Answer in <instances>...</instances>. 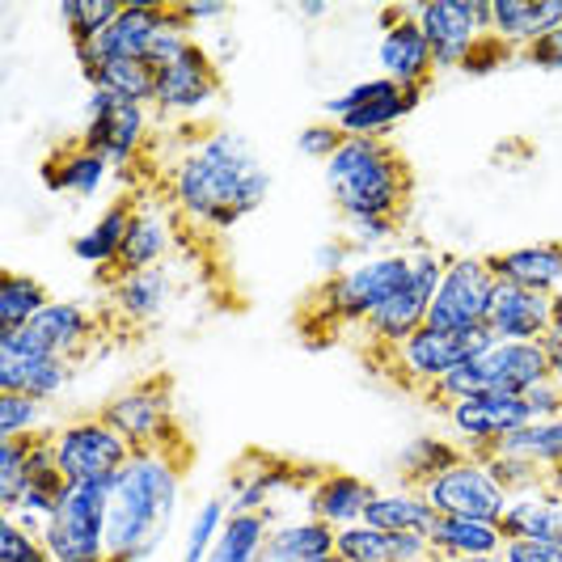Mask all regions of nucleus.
Instances as JSON below:
<instances>
[{"label":"nucleus","mask_w":562,"mask_h":562,"mask_svg":"<svg viewBox=\"0 0 562 562\" xmlns=\"http://www.w3.org/2000/svg\"><path fill=\"white\" fill-rule=\"evenodd\" d=\"M173 207L199 228L228 233L258 212L271 195V173L258 166L254 148L237 132H212L169 173Z\"/></svg>","instance_id":"nucleus-1"},{"label":"nucleus","mask_w":562,"mask_h":562,"mask_svg":"<svg viewBox=\"0 0 562 562\" xmlns=\"http://www.w3.org/2000/svg\"><path fill=\"white\" fill-rule=\"evenodd\" d=\"M182 452L140 449L111 482L106 562H144L166 541L182 504Z\"/></svg>","instance_id":"nucleus-2"},{"label":"nucleus","mask_w":562,"mask_h":562,"mask_svg":"<svg viewBox=\"0 0 562 562\" xmlns=\"http://www.w3.org/2000/svg\"><path fill=\"white\" fill-rule=\"evenodd\" d=\"M326 191L342 221H397L411 173L390 140H342L326 161Z\"/></svg>","instance_id":"nucleus-3"},{"label":"nucleus","mask_w":562,"mask_h":562,"mask_svg":"<svg viewBox=\"0 0 562 562\" xmlns=\"http://www.w3.org/2000/svg\"><path fill=\"white\" fill-rule=\"evenodd\" d=\"M415 258L411 254H372L356 258L342 276L322 283L317 292V313H326L330 326H364L372 313L394 296L402 283L411 280Z\"/></svg>","instance_id":"nucleus-4"},{"label":"nucleus","mask_w":562,"mask_h":562,"mask_svg":"<svg viewBox=\"0 0 562 562\" xmlns=\"http://www.w3.org/2000/svg\"><path fill=\"white\" fill-rule=\"evenodd\" d=\"M111 482H68L59 512L43 525V546L52 562H106V516H111Z\"/></svg>","instance_id":"nucleus-5"},{"label":"nucleus","mask_w":562,"mask_h":562,"mask_svg":"<svg viewBox=\"0 0 562 562\" xmlns=\"http://www.w3.org/2000/svg\"><path fill=\"white\" fill-rule=\"evenodd\" d=\"M411 258H415L411 280L402 283L394 296L364 322V330L372 335V342H376L381 351H390V347H397V342H406L415 330L427 326V310H431L436 288H440L445 267H449V254L431 250L427 241H415Z\"/></svg>","instance_id":"nucleus-6"},{"label":"nucleus","mask_w":562,"mask_h":562,"mask_svg":"<svg viewBox=\"0 0 562 562\" xmlns=\"http://www.w3.org/2000/svg\"><path fill=\"white\" fill-rule=\"evenodd\" d=\"M102 419L132 445V449H166L182 452V436L173 423V385L166 376H148L140 385L123 390L102 406Z\"/></svg>","instance_id":"nucleus-7"},{"label":"nucleus","mask_w":562,"mask_h":562,"mask_svg":"<svg viewBox=\"0 0 562 562\" xmlns=\"http://www.w3.org/2000/svg\"><path fill=\"white\" fill-rule=\"evenodd\" d=\"M491 342H495V338H491L486 326H482V330H465V335L423 326V330H415L406 342L390 347L385 356H390V368H394L406 385L431 390V385H440V381H445L449 372H457L461 364L479 360Z\"/></svg>","instance_id":"nucleus-8"},{"label":"nucleus","mask_w":562,"mask_h":562,"mask_svg":"<svg viewBox=\"0 0 562 562\" xmlns=\"http://www.w3.org/2000/svg\"><path fill=\"white\" fill-rule=\"evenodd\" d=\"M495 271H491V258L479 254H457L445 267V280L436 288V301L427 310V326L431 330H452V335H465V330H482L486 326V313H491V296H495Z\"/></svg>","instance_id":"nucleus-9"},{"label":"nucleus","mask_w":562,"mask_h":562,"mask_svg":"<svg viewBox=\"0 0 562 562\" xmlns=\"http://www.w3.org/2000/svg\"><path fill=\"white\" fill-rule=\"evenodd\" d=\"M56 445V465L68 482H106L114 479L127 461H132V445L102 419H77L59 427L52 436Z\"/></svg>","instance_id":"nucleus-10"},{"label":"nucleus","mask_w":562,"mask_h":562,"mask_svg":"<svg viewBox=\"0 0 562 562\" xmlns=\"http://www.w3.org/2000/svg\"><path fill=\"white\" fill-rule=\"evenodd\" d=\"M427 504L440 516H461V520H486L499 525L507 507V491L495 482L486 457H461L457 465H449L440 479H431L423 486Z\"/></svg>","instance_id":"nucleus-11"},{"label":"nucleus","mask_w":562,"mask_h":562,"mask_svg":"<svg viewBox=\"0 0 562 562\" xmlns=\"http://www.w3.org/2000/svg\"><path fill=\"white\" fill-rule=\"evenodd\" d=\"M144 136H148V106L123 102V98H114L106 89H89L81 148L106 157L111 166H132Z\"/></svg>","instance_id":"nucleus-12"},{"label":"nucleus","mask_w":562,"mask_h":562,"mask_svg":"<svg viewBox=\"0 0 562 562\" xmlns=\"http://www.w3.org/2000/svg\"><path fill=\"white\" fill-rule=\"evenodd\" d=\"M449 415L452 436L461 440L465 457H491L499 449V440L520 431L525 423H533L529 406L520 394H474L461 397V402H449L445 406Z\"/></svg>","instance_id":"nucleus-13"},{"label":"nucleus","mask_w":562,"mask_h":562,"mask_svg":"<svg viewBox=\"0 0 562 562\" xmlns=\"http://www.w3.org/2000/svg\"><path fill=\"white\" fill-rule=\"evenodd\" d=\"M72 376V360L47 351L26 330L0 335V394H22L34 402H52L64 394Z\"/></svg>","instance_id":"nucleus-14"},{"label":"nucleus","mask_w":562,"mask_h":562,"mask_svg":"<svg viewBox=\"0 0 562 562\" xmlns=\"http://www.w3.org/2000/svg\"><path fill=\"white\" fill-rule=\"evenodd\" d=\"M486 330L495 342H546L554 330H562V301L554 292H533L499 280L486 313Z\"/></svg>","instance_id":"nucleus-15"},{"label":"nucleus","mask_w":562,"mask_h":562,"mask_svg":"<svg viewBox=\"0 0 562 562\" xmlns=\"http://www.w3.org/2000/svg\"><path fill=\"white\" fill-rule=\"evenodd\" d=\"M415 22L431 43L436 72L465 68L474 47L491 34L482 22L479 0H427V4H415Z\"/></svg>","instance_id":"nucleus-16"},{"label":"nucleus","mask_w":562,"mask_h":562,"mask_svg":"<svg viewBox=\"0 0 562 562\" xmlns=\"http://www.w3.org/2000/svg\"><path fill=\"white\" fill-rule=\"evenodd\" d=\"M221 93V68L212 52H203L199 43H191L182 56L157 68V93H153V106L161 114H203Z\"/></svg>","instance_id":"nucleus-17"},{"label":"nucleus","mask_w":562,"mask_h":562,"mask_svg":"<svg viewBox=\"0 0 562 562\" xmlns=\"http://www.w3.org/2000/svg\"><path fill=\"white\" fill-rule=\"evenodd\" d=\"M166 0H140V4H123L119 22H114L102 38L85 43V47H72L77 52V64H81L85 81L102 68V64H114V59H144L148 56V43L166 18Z\"/></svg>","instance_id":"nucleus-18"},{"label":"nucleus","mask_w":562,"mask_h":562,"mask_svg":"<svg viewBox=\"0 0 562 562\" xmlns=\"http://www.w3.org/2000/svg\"><path fill=\"white\" fill-rule=\"evenodd\" d=\"M372 499H376V491L360 474H322L305 495V516L330 525L338 533V529L364 525V512Z\"/></svg>","instance_id":"nucleus-19"},{"label":"nucleus","mask_w":562,"mask_h":562,"mask_svg":"<svg viewBox=\"0 0 562 562\" xmlns=\"http://www.w3.org/2000/svg\"><path fill=\"white\" fill-rule=\"evenodd\" d=\"M338 562H431L436 550L423 533H385L372 525H351L335 533Z\"/></svg>","instance_id":"nucleus-20"},{"label":"nucleus","mask_w":562,"mask_h":562,"mask_svg":"<svg viewBox=\"0 0 562 562\" xmlns=\"http://www.w3.org/2000/svg\"><path fill=\"white\" fill-rule=\"evenodd\" d=\"M296 482V470L292 465H283L276 457H262V452H250L237 470H233V479H228V516H250V512H267V504L280 495L283 486H292Z\"/></svg>","instance_id":"nucleus-21"},{"label":"nucleus","mask_w":562,"mask_h":562,"mask_svg":"<svg viewBox=\"0 0 562 562\" xmlns=\"http://www.w3.org/2000/svg\"><path fill=\"white\" fill-rule=\"evenodd\" d=\"M554 26H562V0H491V34L507 52H529Z\"/></svg>","instance_id":"nucleus-22"},{"label":"nucleus","mask_w":562,"mask_h":562,"mask_svg":"<svg viewBox=\"0 0 562 562\" xmlns=\"http://www.w3.org/2000/svg\"><path fill=\"white\" fill-rule=\"evenodd\" d=\"M376 59L385 68V77L397 85H415V89H427L431 72H436V59H431V43L419 30L415 18H406L402 26L385 30L381 34V47H376Z\"/></svg>","instance_id":"nucleus-23"},{"label":"nucleus","mask_w":562,"mask_h":562,"mask_svg":"<svg viewBox=\"0 0 562 562\" xmlns=\"http://www.w3.org/2000/svg\"><path fill=\"white\" fill-rule=\"evenodd\" d=\"M169 241H173V225H169L166 203L148 199L136 207L132 216V228H127V241H123V254H119V276H132V271H148L157 267L169 254Z\"/></svg>","instance_id":"nucleus-24"},{"label":"nucleus","mask_w":562,"mask_h":562,"mask_svg":"<svg viewBox=\"0 0 562 562\" xmlns=\"http://www.w3.org/2000/svg\"><path fill=\"white\" fill-rule=\"evenodd\" d=\"M93 330H98L93 313L85 310V305H77V301H52V305L26 326V335L34 338V342H43L47 351H56L64 360H72L85 342L93 338Z\"/></svg>","instance_id":"nucleus-25"},{"label":"nucleus","mask_w":562,"mask_h":562,"mask_svg":"<svg viewBox=\"0 0 562 562\" xmlns=\"http://www.w3.org/2000/svg\"><path fill=\"white\" fill-rule=\"evenodd\" d=\"M132 216H136V203L119 199V203H111V207L72 241V254L81 258L85 267L98 271V280H102V271H114V267H119V254H123V241H127Z\"/></svg>","instance_id":"nucleus-26"},{"label":"nucleus","mask_w":562,"mask_h":562,"mask_svg":"<svg viewBox=\"0 0 562 562\" xmlns=\"http://www.w3.org/2000/svg\"><path fill=\"white\" fill-rule=\"evenodd\" d=\"M330 554H335V529L313 516H292L271 529L258 562H317Z\"/></svg>","instance_id":"nucleus-27"},{"label":"nucleus","mask_w":562,"mask_h":562,"mask_svg":"<svg viewBox=\"0 0 562 562\" xmlns=\"http://www.w3.org/2000/svg\"><path fill=\"white\" fill-rule=\"evenodd\" d=\"M495 280L520 283L533 292H554L562 283V241H541V246H520L491 258Z\"/></svg>","instance_id":"nucleus-28"},{"label":"nucleus","mask_w":562,"mask_h":562,"mask_svg":"<svg viewBox=\"0 0 562 562\" xmlns=\"http://www.w3.org/2000/svg\"><path fill=\"white\" fill-rule=\"evenodd\" d=\"M440 520V512L427 504V495L415 486L402 491H376V499L368 504L364 525L385 529V533H431V525Z\"/></svg>","instance_id":"nucleus-29"},{"label":"nucleus","mask_w":562,"mask_h":562,"mask_svg":"<svg viewBox=\"0 0 562 562\" xmlns=\"http://www.w3.org/2000/svg\"><path fill=\"white\" fill-rule=\"evenodd\" d=\"M169 296H173V283L161 267H148V271H132V276H119L114 280V313L127 322V326H144V322H157L166 313Z\"/></svg>","instance_id":"nucleus-30"},{"label":"nucleus","mask_w":562,"mask_h":562,"mask_svg":"<svg viewBox=\"0 0 562 562\" xmlns=\"http://www.w3.org/2000/svg\"><path fill=\"white\" fill-rule=\"evenodd\" d=\"M504 537H529V541H562V495L533 491V495H512L499 516Z\"/></svg>","instance_id":"nucleus-31"},{"label":"nucleus","mask_w":562,"mask_h":562,"mask_svg":"<svg viewBox=\"0 0 562 562\" xmlns=\"http://www.w3.org/2000/svg\"><path fill=\"white\" fill-rule=\"evenodd\" d=\"M431 550L436 554H449V559H474V554H504L507 537L499 525H486V520H461V516H440L431 525Z\"/></svg>","instance_id":"nucleus-32"},{"label":"nucleus","mask_w":562,"mask_h":562,"mask_svg":"<svg viewBox=\"0 0 562 562\" xmlns=\"http://www.w3.org/2000/svg\"><path fill=\"white\" fill-rule=\"evenodd\" d=\"M276 525H280L276 507L250 512V516H228L225 533L212 546L207 562H258L262 559V546H267V537H271Z\"/></svg>","instance_id":"nucleus-33"},{"label":"nucleus","mask_w":562,"mask_h":562,"mask_svg":"<svg viewBox=\"0 0 562 562\" xmlns=\"http://www.w3.org/2000/svg\"><path fill=\"white\" fill-rule=\"evenodd\" d=\"M106 173H111V161L89 153V148H72V153H64L56 161H47V169H43L47 187L52 191H68V195H98Z\"/></svg>","instance_id":"nucleus-34"},{"label":"nucleus","mask_w":562,"mask_h":562,"mask_svg":"<svg viewBox=\"0 0 562 562\" xmlns=\"http://www.w3.org/2000/svg\"><path fill=\"white\" fill-rule=\"evenodd\" d=\"M495 452H516V457H529V461H537V465H541V470L554 479V474H562V415H559V419L525 423L520 431L504 436Z\"/></svg>","instance_id":"nucleus-35"},{"label":"nucleus","mask_w":562,"mask_h":562,"mask_svg":"<svg viewBox=\"0 0 562 562\" xmlns=\"http://www.w3.org/2000/svg\"><path fill=\"white\" fill-rule=\"evenodd\" d=\"M47 305H52V296H47V288L34 280V276L4 271V280H0V335L26 330Z\"/></svg>","instance_id":"nucleus-36"},{"label":"nucleus","mask_w":562,"mask_h":562,"mask_svg":"<svg viewBox=\"0 0 562 562\" xmlns=\"http://www.w3.org/2000/svg\"><path fill=\"white\" fill-rule=\"evenodd\" d=\"M465 457L461 445H452V440H440V436H419V440H411L406 449H402V482L406 486H415L423 491L431 479H440L449 465H457Z\"/></svg>","instance_id":"nucleus-37"},{"label":"nucleus","mask_w":562,"mask_h":562,"mask_svg":"<svg viewBox=\"0 0 562 562\" xmlns=\"http://www.w3.org/2000/svg\"><path fill=\"white\" fill-rule=\"evenodd\" d=\"M93 89H106L123 102H140V106H153V93H157V72L144 64V59H114V64H102L93 77H89Z\"/></svg>","instance_id":"nucleus-38"},{"label":"nucleus","mask_w":562,"mask_h":562,"mask_svg":"<svg viewBox=\"0 0 562 562\" xmlns=\"http://www.w3.org/2000/svg\"><path fill=\"white\" fill-rule=\"evenodd\" d=\"M119 13H123L119 0H59V22L72 34V47L102 38L119 22Z\"/></svg>","instance_id":"nucleus-39"},{"label":"nucleus","mask_w":562,"mask_h":562,"mask_svg":"<svg viewBox=\"0 0 562 562\" xmlns=\"http://www.w3.org/2000/svg\"><path fill=\"white\" fill-rule=\"evenodd\" d=\"M30 449H34V436L0 440V507H4V516L18 512L22 495L30 491Z\"/></svg>","instance_id":"nucleus-40"},{"label":"nucleus","mask_w":562,"mask_h":562,"mask_svg":"<svg viewBox=\"0 0 562 562\" xmlns=\"http://www.w3.org/2000/svg\"><path fill=\"white\" fill-rule=\"evenodd\" d=\"M225 525H228V504L225 499H207V504L191 516V529H187V537H182V554H178V562H207L212 546H216L221 533H225Z\"/></svg>","instance_id":"nucleus-41"},{"label":"nucleus","mask_w":562,"mask_h":562,"mask_svg":"<svg viewBox=\"0 0 562 562\" xmlns=\"http://www.w3.org/2000/svg\"><path fill=\"white\" fill-rule=\"evenodd\" d=\"M486 465H491L495 482L507 491V499H512V495L550 491V474H546L537 461H529V457H516V452H491V457H486Z\"/></svg>","instance_id":"nucleus-42"},{"label":"nucleus","mask_w":562,"mask_h":562,"mask_svg":"<svg viewBox=\"0 0 562 562\" xmlns=\"http://www.w3.org/2000/svg\"><path fill=\"white\" fill-rule=\"evenodd\" d=\"M47 415V402H34L22 394H0V440H22V436H38Z\"/></svg>","instance_id":"nucleus-43"},{"label":"nucleus","mask_w":562,"mask_h":562,"mask_svg":"<svg viewBox=\"0 0 562 562\" xmlns=\"http://www.w3.org/2000/svg\"><path fill=\"white\" fill-rule=\"evenodd\" d=\"M0 562H52L43 537L26 533L18 525V516H4L0 520Z\"/></svg>","instance_id":"nucleus-44"},{"label":"nucleus","mask_w":562,"mask_h":562,"mask_svg":"<svg viewBox=\"0 0 562 562\" xmlns=\"http://www.w3.org/2000/svg\"><path fill=\"white\" fill-rule=\"evenodd\" d=\"M397 237V221H347V246L356 254H381Z\"/></svg>","instance_id":"nucleus-45"},{"label":"nucleus","mask_w":562,"mask_h":562,"mask_svg":"<svg viewBox=\"0 0 562 562\" xmlns=\"http://www.w3.org/2000/svg\"><path fill=\"white\" fill-rule=\"evenodd\" d=\"M342 127L338 123H310L301 136H296V148L305 153V157H317V161H330L338 148H342Z\"/></svg>","instance_id":"nucleus-46"},{"label":"nucleus","mask_w":562,"mask_h":562,"mask_svg":"<svg viewBox=\"0 0 562 562\" xmlns=\"http://www.w3.org/2000/svg\"><path fill=\"white\" fill-rule=\"evenodd\" d=\"M520 397H525V406H529L533 419H559L562 415V385L554 381V376H546V381L529 385Z\"/></svg>","instance_id":"nucleus-47"},{"label":"nucleus","mask_w":562,"mask_h":562,"mask_svg":"<svg viewBox=\"0 0 562 562\" xmlns=\"http://www.w3.org/2000/svg\"><path fill=\"white\" fill-rule=\"evenodd\" d=\"M507 562H562V541H529V537H507Z\"/></svg>","instance_id":"nucleus-48"},{"label":"nucleus","mask_w":562,"mask_h":562,"mask_svg":"<svg viewBox=\"0 0 562 562\" xmlns=\"http://www.w3.org/2000/svg\"><path fill=\"white\" fill-rule=\"evenodd\" d=\"M525 59H529V64H537V68H550V72H554V68H562V26L546 30L533 47L525 52Z\"/></svg>","instance_id":"nucleus-49"},{"label":"nucleus","mask_w":562,"mask_h":562,"mask_svg":"<svg viewBox=\"0 0 562 562\" xmlns=\"http://www.w3.org/2000/svg\"><path fill=\"white\" fill-rule=\"evenodd\" d=\"M507 59H512V52H507L495 34H486L479 47H474V56L465 59V72H491V68H499Z\"/></svg>","instance_id":"nucleus-50"},{"label":"nucleus","mask_w":562,"mask_h":562,"mask_svg":"<svg viewBox=\"0 0 562 562\" xmlns=\"http://www.w3.org/2000/svg\"><path fill=\"white\" fill-rule=\"evenodd\" d=\"M351 246H347V241H326V246H322V250H317V258H313V262H317V271H322V280H335V276H342V271H347V267H351Z\"/></svg>","instance_id":"nucleus-51"},{"label":"nucleus","mask_w":562,"mask_h":562,"mask_svg":"<svg viewBox=\"0 0 562 562\" xmlns=\"http://www.w3.org/2000/svg\"><path fill=\"white\" fill-rule=\"evenodd\" d=\"M173 13L195 30L199 22H216V18H225V0H191V4H173Z\"/></svg>","instance_id":"nucleus-52"},{"label":"nucleus","mask_w":562,"mask_h":562,"mask_svg":"<svg viewBox=\"0 0 562 562\" xmlns=\"http://www.w3.org/2000/svg\"><path fill=\"white\" fill-rule=\"evenodd\" d=\"M541 347H546V356H550V376L562 385V330H554Z\"/></svg>","instance_id":"nucleus-53"},{"label":"nucleus","mask_w":562,"mask_h":562,"mask_svg":"<svg viewBox=\"0 0 562 562\" xmlns=\"http://www.w3.org/2000/svg\"><path fill=\"white\" fill-rule=\"evenodd\" d=\"M431 562H507L504 554H474V559H449V554H436Z\"/></svg>","instance_id":"nucleus-54"},{"label":"nucleus","mask_w":562,"mask_h":562,"mask_svg":"<svg viewBox=\"0 0 562 562\" xmlns=\"http://www.w3.org/2000/svg\"><path fill=\"white\" fill-rule=\"evenodd\" d=\"M326 13V0H305L301 4V18H322Z\"/></svg>","instance_id":"nucleus-55"},{"label":"nucleus","mask_w":562,"mask_h":562,"mask_svg":"<svg viewBox=\"0 0 562 562\" xmlns=\"http://www.w3.org/2000/svg\"><path fill=\"white\" fill-rule=\"evenodd\" d=\"M550 491H554V495H562V474H554V479H550Z\"/></svg>","instance_id":"nucleus-56"},{"label":"nucleus","mask_w":562,"mask_h":562,"mask_svg":"<svg viewBox=\"0 0 562 562\" xmlns=\"http://www.w3.org/2000/svg\"><path fill=\"white\" fill-rule=\"evenodd\" d=\"M317 562H338V554H330V559H317Z\"/></svg>","instance_id":"nucleus-57"}]
</instances>
